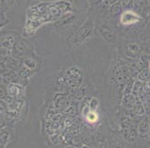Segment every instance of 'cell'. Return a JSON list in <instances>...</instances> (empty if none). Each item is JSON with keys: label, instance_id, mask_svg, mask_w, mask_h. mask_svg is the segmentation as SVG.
Instances as JSON below:
<instances>
[{"label": "cell", "instance_id": "cell-1", "mask_svg": "<svg viewBox=\"0 0 150 148\" xmlns=\"http://www.w3.org/2000/svg\"><path fill=\"white\" fill-rule=\"evenodd\" d=\"M113 77L115 81L120 84L126 83L130 81L131 75L129 72V66L124 60H118L113 71Z\"/></svg>", "mask_w": 150, "mask_h": 148}, {"label": "cell", "instance_id": "cell-2", "mask_svg": "<svg viewBox=\"0 0 150 148\" xmlns=\"http://www.w3.org/2000/svg\"><path fill=\"white\" fill-rule=\"evenodd\" d=\"M64 78L67 86L70 88H78L80 87L83 82V74L78 67H71L66 72Z\"/></svg>", "mask_w": 150, "mask_h": 148}, {"label": "cell", "instance_id": "cell-3", "mask_svg": "<svg viewBox=\"0 0 150 148\" xmlns=\"http://www.w3.org/2000/svg\"><path fill=\"white\" fill-rule=\"evenodd\" d=\"M141 20V17L134 11L132 10H125L122 13L121 17H120V21L123 25L125 26H129L135 24Z\"/></svg>", "mask_w": 150, "mask_h": 148}, {"label": "cell", "instance_id": "cell-4", "mask_svg": "<svg viewBox=\"0 0 150 148\" xmlns=\"http://www.w3.org/2000/svg\"><path fill=\"white\" fill-rule=\"evenodd\" d=\"M1 76H2L3 81H6L9 83H16V81L19 80V78H20L18 74L16 73L14 70L8 68V67L2 68Z\"/></svg>", "mask_w": 150, "mask_h": 148}, {"label": "cell", "instance_id": "cell-5", "mask_svg": "<svg viewBox=\"0 0 150 148\" xmlns=\"http://www.w3.org/2000/svg\"><path fill=\"white\" fill-rule=\"evenodd\" d=\"M91 30H92V27H91V25H88V24H85L84 27H82L80 28L79 31H78V32H77V35H76V39H75L74 41V45H75V42L77 43V42H79V44L80 43H82L83 41H84L87 37H89L90 35H91Z\"/></svg>", "mask_w": 150, "mask_h": 148}, {"label": "cell", "instance_id": "cell-6", "mask_svg": "<svg viewBox=\"0 0 150 148\" xmlns=\"http://www.w3.org/2000/svg\"><path fill=\"white\" fill-rule=\"evenodd\" d=\"M54 103L57 109H66L68 107L69 99L63 93H59L55 96Z\"/></svg>", "mask_w": 150, "mask_h": 148}, {"label": "cell", "instance_id": "cell-7", "mask_svg": "<svg viewBox=\"0 0 150 148\" xmlns=\"http://www.w3.org/2000/svg\"><path fill=\"white\" fill-rule=\"evenodd\" d=\"M7 92L10 97H19L24 93L23 86L18 83H12L8 84Z\"/></svg>", "mask_w": 150, "mask_h": 148}, {"label": "cell", "instance_id": "cell-8", "mask_svg": "<svg viewBox=\"0 0 150 148\" xmlns=\"http://www.w3.org/2000/svg\"><path fill=\"white\" fill-rule=\"evenodd\" d=\"M137 101V97L135 96L132 94H125L123 95V105L127 108V109H133Z\"/></svg>", "mask_w": 150, "mask_h": 148}, {"label": "cell", "instance_id": "cell-9", "mask_svg": "<svg viewBox=\"0 0 150 148\" xmlns=\"http://www.w3.org/2000/svg\"><path fill=\"white\" fill-rule=\"evenodd\" d=\"M139 50H140L139 46L137 44H130L128 45V52H127L128 54L127 55L131 58H136L137 54L139 53Z\"/></svg>", "mask_w": 150, "mask_h": 148}, {"label": "cell", "instance_id": "cell-10", "mask_svg": "<svg viewBox=\"0 0 150 148\" xmlns=\"http://www.w3.org/2000/svg\"><path fill=\"white\" fill-rule=\"evenodd\" d=\"M150 130V123L147 120L141 122L138 127V131L141 135H145L147 133H149Z\"/></svg>", "mask_w": 150, "mask_h": 148}, {"label": "cell", "instance_id": "cell-11", "mask_svg": "<svg viewBox=\"0 0 150 148\" xmlns=\"http://www.w3.org/2000/svg\"><path fill=\"white\" fill-rule=\"evenodd\" d=\"M143 90V83L141 82L139 80L134 81V84H133V89H132V92L131 94H134L135 96L138 97L140 92Z\"/></svg>", "mask_w": 150, "mask_h": 148}, {"label": "cell", "instance_id": "cell-12", "mask_svg": "<svg viewBox=\"0 0 150 148\" xmlns=\"http://www.w3.org/2000/svg\"><path fill=\"white\" fill-rule=\"evenodd\" d=\"M14 44V38L12 36H6L5 38L2 39V48L3 49H11Z\"/></svg>", "mask_w": 150, "mask_h": 148}, {"label": "cell", "instance_id": "cell-13", "mask_svg": "<svg viewBox=\"0 0 150 148\" xmlns=\"http://www.w3.org/2000/svg\"><path fill=\"white\" fill-rule=\"evenodd\" d=\"M124 135H125V137L128 140L132 141L137 138V131L132 129H127L124 131Z\"/></svg>", "mask_w": 150, "mask_h": 148}, {"label": "cell", "instance_id": "cell-14", "mask_svg": "<svg viewBox=\"0 0 150 148\" xmlns=\"http://www.w3.org/2000/svg\"><path fill=\"white\" fill-rule=\"evenodd\" d=\"M133 111L137 115H142L144 114V107H143V103L140 100L137 98V103L133 108Z\"/></svg>", "mask_w": 150, "mask_h": 148}, {"label": "cell", "instance_id": "cell-15", "mask_svg": "<svg viewBox=\"0 0 150 148\" xmlns=\"http://www.w3.org/2000/svg\"><path fill=\"white\" fill-rule=\"evenodd\" d=\"M84 94V88L82 87H78V88H74L72 90V95L76 98V99H81L83 97Z\"/></svg>", "mask_w": 150, "mask_h": 148}, {"label": "cell", "instance_id": "cell-16", "mask_svg": "<svg viewBox=\"0 0 150 148\" xmlns=\"http://www.w3.org/2000/svg\"><path fill=\"white\" fill-rule=\"evenodd\" d=\"M31 70L28 69V67H26L25 66H23L22 67H21V69L19 70L18 75L20 78H28V77L31 76Z\"/></svg>", "mask_w": 150, "mask_h": 148}, {"label": "cell", "instance_id": "cell-17", "mask_svg": "<svg viewBox=\"0 0 150 148\" xmlns=\"http://www.w3.org/2000/svg\"><path fill=\"white\" fill-rule=\"evenodd\" d=\"M137 64L138 66V67L142 68L141 70H142V69L148 67V66L149 65V61L147 60V57L146 56H141L140 58L138 59Z\"/></svg>", "mask_w": 150, "mask_h": 148}, {"label": "cell", "instance_id": "cell-18", "mask_svg": "<svg viewBox=\"0 0 150 148\" xmlns=\"http://www.w3.org/2000/svg\"><path fill=\"white\" fill-rule=\"evenodd\" d=\"M133 84H134V82L132 81H129L125 84V88L123 89V95L131 94L132 89H133Z\"/></svg>", "mask_w": 150, "mask_h": 148}, {"label": "cell", "instance_id": "cell-19", "mask_svg": "<svg viewBox=\"0 0 150 148\" xmlns=\"http://www.w3.org/2000/svg\"><path fill=\"white\" fill-rule=\"evenodd\" d=\"M102 35L107 41H111L112 37V32L108 28H103L102 29Z\"/></svg>", "mask_w": 150, "mask_h": 148}, {"label": "cell", "instance_id": "cell-20", "mask_svg": "<svg viewBox=\"0 0 150 148\" xmlns=\"http://www.w3.org/2000/svg\"><path fill=\"white\" fill-rule=\"evenodd\" d=\"M23 64L26 67H28V69L32 70V69H34L36 67V62L35 61L32 60V59H26L23 61Z\"/></svg>", "mask_w": 150, "mask_h": 148}, {"label": "cell", "instance_id": "cell-21", "mask_svg": "<svg viewBox=\"0 0 150 148\" xmlns=\"http://www.w3.org/2000/svg\"><path fill=\"white\" fill-rule=\"evenodd\" d=\"M121 5H120V3H115V4H112V6L110 7V12L112 13V14H118V13H120V11H121Z\"/></svg>", "mask_w": 150, "mask_h": 148}, {"label": "cell", "instance_id": "cell-22", "mask_svg": "<svg viewBox=\"0 0 150 148\" xmlns=\"http://www.w3.org/2000/svg\"><path fill=\"white\" fill-rule=\"evenodd\" d=\"M86 115H87V120L90 123H95L97 120V114L94 111H90Z\"/></svg>", "mask_w": 150, "mask_h": 148}, {"label": "cell", "instance_id": "cell-23", "mask_svg": "<svg viewBox=\"0 0 150 148\" xmlns=\"http://www.w3.org/2000/svg\"><path fill=\"white\" fill-rule=\"evenodd\" d=\"M97 106H98V100H96V98H92V99L91 100V101H90L89 106H90L92 110H95V109H96Z\"/></svg>", "mask_w": 150, "mask_h": 148}, {"label": "cell", "instance_id": "cell-24", "mask_svg": "<svg viewBox=\"0 0 150 148\" xmlns=\"http://www.w3.org/2000/svg\"><path fill=\"white\" fill-rule=\"evenodd\" d=\"M124 127L125 128H129L130 126L131 125V119H129V118H125V121L124 122Z\"/></svg>", "mask_w": 150, "mask_h": 148}, {"label": "cell", "instance_id": "cell-25", "mask_svg": "<svg viewBox=\"0 0 150 148\" xmlns=\"http://www.w3.org/2000/svg\"><path fill=\"white\" fill-rule=\"evenodd\" d=\"M118 0H104V2L108 4H113L115 3H117Z\"/></svg>", "mask_w": 150, "mask_h": 148}, {"label": "cell", "instance_id": "cell-26", "mask_svg": "<svg viewBox=\"0 0 150 148\" xmlns=\"http://www.w3.org/2000/svg\"><path fill=\"white\" fill-rule=\"evenodd\" d=\"M83 148H91V147H84Z\"/></svg>", "mask_w": 150, "mask_h": 148}, {"label": "cell", "instance_id": "cell-27", "mask_svg": "<svg viewBox=\"0 0 150 148\" xmlns=\"http://www.w3.org/2000/svg\"><path fill=\"white\" fill-rule=\"evenodd\" d=\"M149 70H150V61H149Z\"/></svg>", "mask_w": 150, "mask_h": 148}, {"label": "cell", "instance_id": "cell-28", "mask_svg": "<svg viewBox=\"0 0 150 148\" xmlns=\"http://www.w3.org/2000/svg\"><path fill=\"white\" fill-rule=\"evenodd\" d=\"M67 148H74V147H67Z\"/></svg>", "mask_w": 150, "mask_h": 148}]
</instances>
